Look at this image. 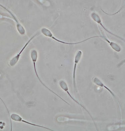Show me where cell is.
<instances>
[{"instance_id":"6da1fadb","label":"cell","mask_w":125,"mask_h":131,"mask_svg":"<svg viewBox=\"0 0 125 131\" xmlns=\"http://www.w3.org/2000/svg\"><path fill=\"white\" fill-rule=\"evenodd\" d=\"M31 59H32V61H33V67H34V71H35V74H36V77H37L39 81H40V82L41 83V84H43V85H44L45 87H46V88L49 90V91H50V92H51L53 93V94H54V95H55L56 96H58V97H59V98L61 100H62L63 101H64V102H65L67 104H68V105H70V106H71V105L70 104L68 103L66 101H65L63 99V98H61V97H60V96H59V95H58V94L56 93L55 92L53 91L52 90L50 89L49 88L47 87L46 84L43 83L41 80L40 78H39L38 74L36 69V61H37L38 57V53L37 51L35 50V49L32 50L31 51Z\"/></svg>"},{"instance_id":"7a4b0ae2","label":"cell","mask_w":125,"mask_h":131,"mask_svg":"<svg viewBox=\"0 0 125 131\" xmlns=\"http://www.w3.org/2000/svg\"><path fill=\"white\" fill-rule=\"evenodd\" d=\"M41 33L42 34L45 36L47 37L51 38L52 39L56 41L59 42V43H62V44H67V45H75V44H79L81 43H83V42H86V41L90 39L96 37H100V36H93L92 37L88 38L86 39V40H84L81 41L77 42V43H67V42H65L62 41L58 39L57 38L54 36H53V35L52 33H51L50 30L49 29H47V28H43L41 30Z\"/></svg>"},{"instance_id":"3957f363","label":"cell","mask_w":125,"mask_h":131,"mask_svg":"<svg viewBox=\"0 0 125 131\" xmlns=\"http://www.w3.org/2000/svg\"><path fill=\"white\" fill-rule=\"evenodd\" d=\"M59 84H60V87L62 89V90H63L65 91V92H66L67 93V94H68L69 96H70V98H71L73 100H74L75 102H76V103L78 104L80 106H81L82 107L84 108V109H85V110H86L87 112L88 113V114L90 116V117L91 118H92L93 121L95 125V126H96V124L95 123V122L94 121V119L92 117V116L91 115V114H90V113H89V112H88V110H87V109L86 108L84 107V106H83L82 105H81V104L79 102H78V101H77L76 100L74 99L73 98V97H72V95H71V94H70L69 92L68 91V85L67 84H66V83L65 81H63V80H61V81H60V82H59Z\"/></svg>"},{"instance_id":"277c9868","label":"cell","mask_w":125,"mask_h":131,"mask_svg":"<svg viewBox=\"0 0 125 131\" xmlns=\"http://www.w3.org/2000/svg\"><path fill=\"white\" fill-rule=\"evenodd\" d=\"M38 35V33H36V34L33 35V36H32L31 39L28 41V42L26 43L24 46H23V47L22 48V49L20 50V51L19 52L15 57H13V58H12L11 59L10 61L9 62V65L11 67H14L16 64L18 62V61L19 60V58H20V56H21V54L23 52L24 50L25 49V48L27 45H29L30 42L35 37Z\"/></svg>"},{"instance_id":"5b68a950","label":"cell","mask_w":125,"mask_h":131,"mask_svg":"<svg viewBox=\"0 0 125 131\" xmlns=\"http://www.w3.org/2000/svg\"><path fill=\"white\" fill-rule=\"evenodd\" d=\"M10 119L15 122H22L24 123H26V124H29V125H32V126L38 127H39L42 128L46 129L50 131H53L52 129L48 128L45 127V126H41V125H37V124H33V123H31V122H27V121L24 120L19 115L17 114L13 113L11 115L10 117Z\"/></svg>"},{"instance_id":"8992f818","label":"cell","mask_w":125,"mask_h":131,"mask_svg":"<svg viewBox=\"0 0 125 131\" xmlns=\"http://www.w3.org/2000/svg\"><path fill=\"white\" fill-rule=\"evenodd\" d=\"M1 6L3 7L4 9L6 10V11L8 13H9L10 15H11L12 17L13 18L14 20L16 21V25H17V30L19 32V33L20 34V35H24L25 34V29L24 28L22 25L19 22V20L17 19V17H16L15 15H14L11 12L9 9H7L6 7H5V6H3L2 5H1Z\"/></svg>"},{"instance_id":"52a82bcc","label":"cell","mask_w":125,"mask_h":131,"mask_svg":"<svg viewBox=\"0 0 125 131\" xmlns=\"http://www.w3.org/2000/svg\"><path fill=\"white\" fill-rule=\"evenodd\" d=\"M82 55V52L81 51H79L76 53L75 55V59H74V72H73V79H74V87L75 88V74H76V67L78 62L81 58Z\"/></svg>"},{"instance_id":"ba28073f","label":"cell","mask_w":125,"mask_h":131,"mask_svg":"<svg viewBox=\"0 0 125 131\" xmlns=\"http://www.w3.org/2000/svg\"><path fill=\"white\" fill-rule=\"evenodd\" d=\"M91 18H92L93 20H94L95 21V22L97 23L98 24L101 25V26H102V27L105 30V31H107L108 33L113 35L117 37H118V38H119L121 39V38L119 37H117V36L115 35V34H113L111 32H109V31H108L107 29H106V28L103 26V25H102V22H101V18H100V16L98 15V14L96 13H92L91 14Z\"/></svg>"},{"instance_id":"9c48e42d","label":"cell","mask_w":125,"mask_h":131,"mask_svg":"<svg viewBox=\"0 0 125 131\" xmlns=\"http://www.w3.org/2000/svg\"><path fill=\"white\" fill-rule=\"evenodd\" d=\"M92 81L94 84H96V85H98V86L102 87H104V88H106L108 91H109L110 92V93H111L112 95H113L114 97H115V95H114V94L112 92L111 90L109 89L106 86L104 85V84H103V83H102V82H101V80L99 79L98 78H97L94 77L92 79Z\"/></svg>"},{"instance_id":"30bf717a","label":"cell","mask_w":125,"mask_h":131,"mask_svg":"<svg viewBox=\"0 0 125 131\" xmlns=\"http://www.w3.org/2000/svg\"><path fill=\"white\" fill-rule=\"evenodd\" d=\"M103 38H104L109 43L110 45L111 46L112 48L114 49V50H115V51L117 52H119L121 50V48L119 45H117L116 43H114V42L109 41L105 37H104L103 36Z\"/></svg>"}]
</instances>
